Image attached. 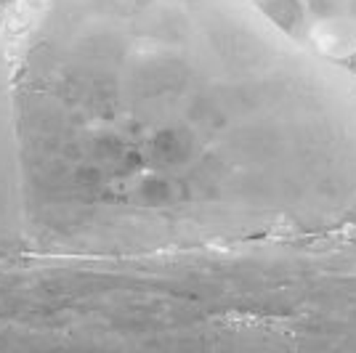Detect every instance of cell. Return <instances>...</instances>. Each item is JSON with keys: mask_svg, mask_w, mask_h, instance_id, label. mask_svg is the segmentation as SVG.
Returning a JSON list of instances; mask_svg holds the SVG:
<instances>
[{"mask_svg": "<svg viewBox=\"0 0 356 353\" xmlns=\"http://www.w3.org/2000/svg\"><path fill=\"white\" fill-rule=\"evenodd\" d=\"M16 250H22V213H19L11 109H8L6 67H3V48H0V258Z\"/></svg>", "mask_w": 356, "mask_h": 353, "instance_id": "1", "label": "cell"}, {"mask_svg": "<svg viewBox=\"0 0 356 353\" xmlns=\"http://www.w3.org/2000/svg\"><path fill=\"white\" fill-rule=\"evenodd\" d=\"M354 69H356V61H354Z\"/></svg>", "mask_w": 356, "mask_h": 353, "instance_id": "2", "label": "cell"}]
</instances>
